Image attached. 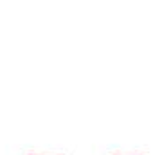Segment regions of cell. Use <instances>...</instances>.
<instances>
[{
    "label": "cell",
    "instance_id": "6da1fadb",
    "mask_svg": "<svg viewBox=\"0 0 153 155\" xmlns=\"http://www.w3.org/2000/svg\"><path fill=\"white\" fill-rule=\"evenodd\" d=\"M31 155H36V153H31ZM58 155H60V153H58Z\"/></svg>",
    "mask_w": 153,
    "mask_h": 155
},
{
    "label": "cell",
    "instance_id": "7a4b0ae2",
    "mask_svg": "<svg viewBox=\"0 0 153 155\" xmlns=\"http://www.w3.org/2000/svg\"><path fill=\"white\" fill-rule=\"evenodd\" d=\"M137 155H139V153H137Z\"/></svg>",
    "mask_w": 153,
    "mask_h": 155
}]
</instances>
